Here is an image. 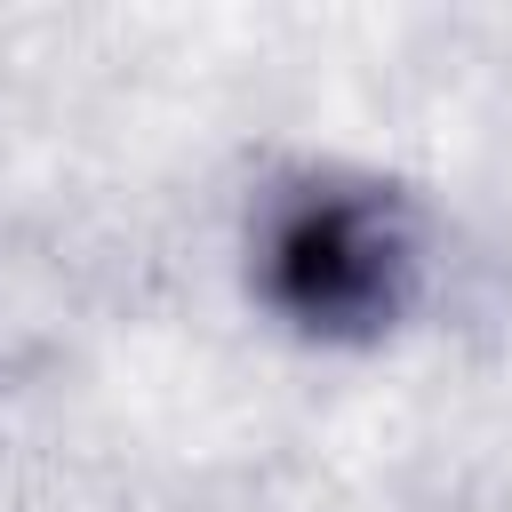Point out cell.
Returning a JSON list of instances; mask_svg holds the SVG:
<instances>
[{"instance_id":"cell-1","label":"cell","mask_w":512,"mask_h":512,"mask_svg":"<svg viewBox=\"0 0 512 512\" xmlns=\"http://www.w3.org/2000/svg\"><path fill=\"white\" fill-rule=\"evenodd\" d=\"M424 288V216L376 176H296L256 216V296L320 336L376 344Z\"/></svg>"}]
</instances>
